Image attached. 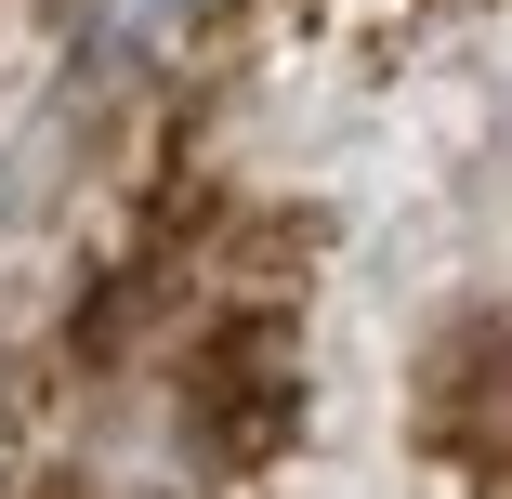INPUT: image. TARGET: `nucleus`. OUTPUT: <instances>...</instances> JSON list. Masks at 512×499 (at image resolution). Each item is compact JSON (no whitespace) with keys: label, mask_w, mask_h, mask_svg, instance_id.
<instances>
[{"label":"nucleus","mask_w":512,"mask_h":499,"mask_svg":"<svg viewBox=\"0 0 512 499\" xmlns=\"http://www.w3.org/2000/svg\"><path fill=\"white\" fill-rule=\"evenodd\" d=\"M434 421L473 473L512 486V316H473L447 355H434Z\"/></svg>","instance_id":"f257e3e1"}]
</instances>
